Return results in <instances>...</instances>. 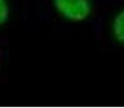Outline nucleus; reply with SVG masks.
<instances>
[{
    "mask_svg": "<svg viewBox=\"0 0 124 108\" xmlns=\"http://www.w3.org/2000/svg\"><path fill=\"white\" fill-rule=\"evenodd\" d=\"M54 6L63 16L73 22H81L90 14L88 0H54Z\"/></svg>",
    "mask_w": 124,
    "mask_h": 108,
    "instance_id": "f257e3e1",
    "label": "nucleus"
},
{
    "mask_svg": "<svg viewBox=\"0 0 124 108\" xmlns=\"http://www.w3.org/2000/svg\"><path fill=\"white\" fill-rule=\"evenodd\" d=\"M113 34L120 42L124 43V10L121 11L113 21Z\"/></svg>",
    "mask_w": 124,
    "mask_h": 108,
    "instance_id": "f03ea898",
    "label": "nucleus"
},
{
    "mask_svg": "<svg viewBox=\"0 0 124 108\" xmlns=\"http://www.w3.org/2000/svg\"><path fill=\"white\" fill-rule=\"evenodd\" d=\"M9 19V6L6 0H0V25L4 24Z\"/></svg>",
    "mask_w": 124,
    "mask_h": 108,
    "instance_id": "7ed1b4c3",
    "label": "nucleus"
}]
</instances>
